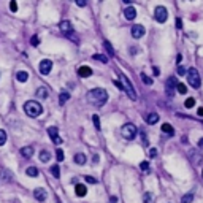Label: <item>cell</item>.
Here are the masks:
<instances>
[{
	"mask_svg": "<svg viewBox=\"0 0 203 203\" xmlns=\"http://www.w3.org/2000/svg\"><path fill=\"white\" fill-rule=\"evenodd\" d=\"M157 121H159V114H156V113H151V114H148V116H146V122H148V124H151V126L156 124Z\"/></svg>",
	"mask_w": 203,
	"mask_h": 203,
	"instance_id": "18",
	"label": "cell"
},
{
	"mask_svg": "<svg viewBox=\"0 0 203 203\" xmlns=\"http://www.w3.org/2000/svg\"><path fill=\"white\" fill-rule=\"evenodd\" d=\"M84 181H86V183H89V184H97V183H99V181H97V178L89 176V174H87V176H84Z\"/></svg>",
	"mask_w": 203,
	"mask_h": 203,
	"instance_id": "36",
	"label": "cell"
},
{
	"mask_svg": "<svg viewBox=\"0 0 203 203\" xmlns=\"http://www.w3.org/2000/svg\"><path fill=\"white\" fill-rule=\"evenodd\" d=\"M157 156V149H156V148H151V149H149V157H156Z\"/></svg>",
	"mask_w": 203,
	"mask_h": 203,
	"instance_id": "42",
	"label": "cell"
},
{
	"mask_svg": "<svg viewBox=\"0 0 203 203\" xmlns=\"http://www.w3.org/2000/svg\"><path fill=\"white\" fill-rule=\"evenodd\" d=\"M176 90H178L179 94H183V95H184V94L187 92V86H186L184 83H178V86H176Z\"/></svg>",
	"mask_w": 203,
	"mask_h": 203,
	"instance_id": "29",
	"label": "cell"
},
{
	"mask_svg": "<svg viewBox=\"0 0 203 203\" xmlns=\"http://www.w3.org/2000/svg\"><path fill=\"white\" fill-rule=\"evenodd\" d=\"M121 135H122V138H126V140H133L135 135H137V126L124 124L121 127Z\"/></svg>",
	"mask_w": 203,
	"mask_h": 203,
	"instance_id": "5",
	"label": "cell"
},
{
	"mask_svg": "<svg viewBox=\"0 0 203 203\" xmlns=\"http://www.w3.org/2000/svg\"><path fill=\"white\" fill-rule=\"evenodd\" d=\"M24 111H25L27 116H30V117H38L40 114L43 113V106L40 105L38 102H35V100H29V102L24 103Z\"/></svg>",
	"mask_w": 203,
	"mask_h": 203,
	"instance_id": "2",
	"label": "cell"
},
{
	"mask_svg": "<svg viewBox=\"0 0 203 203\" xmlns=\"http://www.w3.org/2000/svg\"><path fill=\"white\" fill-rule=\"evenodd\" d=\"M30 45H32V46H38V45H40V38H38L37 35H33V37L30 38Z\"/></svg>",
	"mask_w": 203,
	"mask_h": 203,
	"instance_id": "38",
	"label": "cell"
},
{
	"mask_svg": "<svg viewBox=\"0 0 203 203\" xmlns=\"http://www.w3.org/2000/svg\"><path fill=\"white\" fill-rule=\"evenodd\" d=\"M197 113H198V116H203V108H198Z\"/></svg>",
	"mask_w": 203,
	"mask_h": 203,
	"instance_id": "50",
	"label": "cell"
},
{
	"mask_svg": "<svg viewBox=\"0 0 203 203\" xmlns=\"http://www.w3.org/2000/svg\"><path fill=\"white\" fill-rule=\"evenodd\" d=\"M189 157H191V162H192V164L194 165H198L200 164V162H201V154H198V152H195V151H191V152H189Z\"/></svg>",
	"mask_w": 203,
	"mask_h": 203,
	"instance_id": "16",
	"label": "cell"
},
{
	"mask_svg": "<svg viewBox=\"0 0 203 203\" xmlns=\"http://www.w3.org/2000/svg\"><path fill=\"white\" fill-rule=\"evenodd\" d=\"M119 78H121V84H122V90H126V92H127V95H129V99L135 102V100H137V94H135L133 86L130 84V81L127 79L126 75H121Z\"/></svg>",
	"mask_w": 203,
	"mask_h": 203,
	"instance_id": "4",
	"label": "cell"
},
{
	"mask_svg": "<svg viewBox=\"0 0 203 203\" xmlns=\"http://www.w3.org/2000/svg\"><path fill=\"white\" fill-rule=\"evenodd\" d=\"M68 100H70V92H62L59 95V103L60 105H65Z\"/></svg>",
	"mask_w": 203,
	"mask_h": 203,
	"instance_id": "19",
	"label": "cell"
},
{
	"mask_svg": "<svg viewBox=\"0 0 203 203\" xmlns=\"http://www.w3.org/2000/svg\"><path fill=\"white\" fill-rule=\"evenodd\" d=\"M143 200H144V203H151L152 201V194H146L143 197Z\"/></svg>",
	"mask_w": 203,
	"mask_h": 203,
	"instance_id": "39",
	"label": "cell"
},
{
	"mask_svg": "<svg viewBox=\"0 0 203 203\" xmlns=\"http://www.w3.org/2000/svg\"><path fill=\"white\" fill-rule=\"evenodd\" d=\"M92 59H94V60H99V62H102V64H108V57L103 56V54H92Z\"/></svg>",
	"mask_w": 203,
	"mask_h": 203,
	"instance_id": "21",
	"label": "cell"
},
{
	"mask_svg": "<svg viewBox=\"0 0 203 203\" xmlns=\"http://www.w3.org/2000/svg\"><path fill=\"white\" fill-rule=\"evenodd\" d=\"M51 173H52L54 178H59V176H60V168H59V165H52V167H51Z\"/></svg>",
	"mask_w": 203,
	"mask_h": 203,
	"instance_id": "27",
	"label": "cell"
},
{
	"mask_svg": "<svg viewBox=\"0 0 203 203\" xmlns=\"http://www.w3.org/2000/svg\"><path fill=\"white\" fill-rule=\"evenodd\" d=\"M62 141H64V140H62L60 137H56V138L52 140V143H54V144H62Z\"/></svg>",
	"mask_w": 203,
	"mask_h": 203,
	"instance_id": "44",
	"label": "cell"
},
{
	"mask_svg": "<svg viewBox=\"0 0 203 203\" xmlns=\"http://www.w3.org/2000/svg\"><path fill=\"white\" fill-rule=\"evenodd\" d=\"M144 33H146V29H144L141 24H137V25L132 27V37H133V38H141Z\"/></svg>",
	"mask_w": 203,
	"mask_h": 203,
	"instance_id": "9",
	"label": "cell"
},
{
	"mask_svg": "<svg viewBox=\"0 0 203 203\" xmlns=\"http://www.w3.org/2000/svg\"><path fill=\"white\" fill-rule=\"evenodd\" d=\"M48 133H49V137H51V138L54 140L56 137H59V129L52 126V127H49V129H48Z\"/></svg>",
	"mask_w": 203,
	"mask_h": 203,
	"instance_id": "25",
	"label": "cell"
},
{
	"mask_svg": "<svg viewBox=\"0 0 203 203\" xmlns=\"http://www.w3.org/2000/svg\"><path fill=\"white\" fill-rule=\"evenodd\" d=\"M16 79L21 81V83H25V81L29 79V73H27V72H18L16 73Z\"/></svg>",
	"mask_w": 203,
	"mask_h": 203,
	"instance_id": "20",
	"label": "cell"
},
{
	"mask_svg": "<svg viewBox=\"0 0 203 203\" xmlns=\"http://www.w3.org/2000/svg\"><path fill=\"white\" fill-rule=\"evenodd\" d=\"M99 160H100V157H99L97 154H94V156H92V162H94V164H97Z\"/></svg>",
	"mask_w": 203,
	"mask_h": 203,
	"instance_id": "45",
	"label": "cell"
},
{
	"mask_svg": "<svg viewBox=\"0 0 203 203\" xmlns=\"http://www.w3.org/2000/svg\"><path fill=\"white\" fill-rule=\"evenodd\" d=\"M186 73H187V70L184 68L183 65H179V67H178V75H181V76H183V75H186Z\"/></svg>",
	"mask_w": 203,
	"mask_h": 203,
	"instance_id": "41",
	"label": "cell"
},
{
	"mask_svg": "<svg viewBox=\"0 0 203 203\" xmlns=\"http://www.w3.org/2000/svg\"><path fill=\"white\" fill-rule=\"evenodd\" d=\"M49 159H51V152L49 151L43 149L42 152H40V160H42V162H49Z\"/></svg>",
	"mask_w": 203,
	"mask_h": 203,
	"instance_id": "22",
	"label": "cell"
},
{
	"mask_svg": "<svg viewBox=\"0 0 203 203\" xmlns=\"http://www.w3.org/2000/svg\"><path fill=\"white\" fill-rule=\"evenodd\" d=\"M10 10H11V11H13V13H15V11H16V10H18V3H16V2H15V0H13V2H11V3H10Z\"/></svg>",
	"mask_w": 203,
	"mask_h": 203,
	"instance_id": "40",
	"label": "cell"
},
{
	"mask_svg": "<svg viewBox=\"0 0 203 203\" xmlns=\"http://www.w3.org/2000/svg\"><path fill=\"white\" fill-rule=\"evenodd\" d=\"M73 160H75V164H78V165H84L87 159H86V156L83 152H76L75 157H73Z\"/></svg>",
	"mask_w": 203,
	"mask_h": 203,
	"instance_id": "17",
	"label": "cell"
},
{
	"mask_svg": "<svg viewBox=\"0 0 203 203\" xmlns=\"http://www.w3.org/2000/svg\"><path fill=\"white\" fill-rule=\"evenodd\" d=\"M162 132L164 133H168V135H173L174 133V130H173V127L168 124V122H165V124H162Z\"/></svg>",
	"mask_w": 203,
	"mask_h": 203,
	"instance_id": "24",
	"label": "cell"
},
{
	"mask_svg": "<svg viewBox=\"0 0 203 203\" xmlns=\"http://www.w3.org/2000/svg\"><path fill=\"white\" fill-rule=\"evenodd\" d=\"M140 168H141L143 171H146V173H149V170H151V168H149V162H146V160H143V162H141V164H140Z\"/></svg>",
	"mask_w": 203,
	"mask_h": 203,
	"instance_id": "34",
	"label": "cell"
},
{
	"mask_svg": "<svg viewBox=\"0 0 203 203\" xmlns=\"http://www.w3.org/2000/svg\"><path fill=\"white\" fill-rule=\"evenodd\" d=\"M154 16H156V21H157V22L164 24V22L167 21V18H168V11H167L165 7L159 5V7H156V10H154Z\"/></svg>",
	"mask_w": 203,
	"mask_h": 203,
	"instance_id": "6",
	"label": "cell"
},
{
	"mask_svg": "<svg viewBox=\"0 0 203 203\" xmlns=\"http://www.w3.org/2000/svg\"><path fill=\"white\" fill-rule=\"evenodd\" d=\"M176 27H178V29H183V21H181L179 18L176 19Z\"/></svg>",
	"mask_w": 203,
	"mask_h": 203,
	"instance_id": "46",
	"label": "cell"
},
{
	"mask_svg": "<svg viewBox=\"0 0 203 203\" xmlns=\"http://www.w3.org/2000/svg\"><path fill=\"white\" fill-rule=\"evenodd\" d=\"M87 100L92 103V105H97V106H102L105 105V102L108 100V92L102 87H95V89H90L87 92Z\"/></svg>",
	"mask_w": 203,
	"mask_h": 203,
	"instance_id": "1",
	"label": "cell"
},
{
	"mask_svg": "<svg viewBox=\"0 0 203 203\" xmlns=\"http://www.w3.org/2000/svg\"><path fill=\"white\" fill-rule=\"evenodd\" d=\"M37 95H38L40 99H46V97H48L46 87H38V89H37Z\"/></svg>",
	"mask_w": 203,
	"mask_h": 203,
	"instance_id": "26",
	"label": "cell"
},
{
	"mask_svg": "<svg viewBox=\"0 0 203 203\" xmlns=\"http://www.w3.org/2000/svg\"><path fill=\"white\" fill-rule=\"evenodd\" d=\"M21 156L22 157H25V159H30L32 156H33V148L32 146H24V148H21Z\"/></svg>",
	"mask_w": 203,
	"mask_h": 203,
	"instance_id": "14",
	"label": "cell"
},
{
	"mask_svg": "<svg viewBox=\"0 0 203 203\" xmlns=\"http://www.w3.org/2000/svg\"><path fill=\"white\" fill-rule=\"evenodd\" d=\"M7 143V132L0 129V146H3Z\"/></svg>",
	"mask_w": 203,
	"mask_h": 203,
	"instance_id": "32",
	"label": "cell"
},
{
	"mask_svg": "<svg viewBox=\"0 0 203 203\" xmlns=\"http://www.w3.org/2000/svg\"><path fill=\"white\" fill-rule=\"evenodd\" d=\"M78 75L81 78H89V76H92V68H90V67L83 65V67H79V68H78Z\"/></svg>",
	"mask_w": 203,
	"mask_h": 203,
	"instance_id": "12",
	"label": "cell"
},
{
	"mask_svg": "<svg viewBox=\"0 0 203 203\" xmlns=\"http://www.w3.org/2000/svg\"><path fill=\"white\" fill-rule=\"evenodd\" d=\"M25 173H27V176L37 178V176H38V168H35V167H29V168L25 170Z\"/></svg>",
	"mask_w": 203,
	"mask_h": 203,
	"instance_id": "23",
	"label": "cell"
},
{
	"mask_svg": "<svg viewBox=\"0 0 203 203\" xmlns=\"http://www.w3.org/2000/svg\"><path fill=\"white\" fill-rule=\"evenodd\" d=\"M92 122H94V126H95V129H97V130H100V129H102V127H100V117H99L97 114H94V116H92Z\"/></svg>",
	"mask_w": 203,
	"mask_h": 203,
	"instance_id": "31",
	"label": "cell"
},
{
	"mask_svg": "<svg viewBox=\"0 0 203 203\" xmlns=\"http://www.w3.org/2000/svg\"><path fill=\"white\" fill-rule=\"evenodd\" d=\"M76 5H78V7H86L87 2H86V0H76Z\"/></svg>",
	"mask_w": 203,
	"mask_h": 203,
	"instance_id": "43",
	"label": "cell"
},
{
	"mask_svg": "<svg viewBox=\"0 0 203 203\" xmlns=\"http://www.w3.org/2000/svg\"><path fill=\"white\" fill-rule=\"evenodd\" d=\"M176 86H178V79H176V76H171V78L167 79L165 87H167V94H168V95H173V94H174V89H176Z\"/></svg>",
	"mask_w": 203,
	"mask_h": 203,
	"instance_id": "7",
	"label": "cell"
},
{
	"mask_svg": "<svg viewBox=\"0 0 203 203\" xmlns=\"http://www.w3.org/2000/svg\"><path fill=\"white\" fill-rule=\"evenodd\" d=\"M33 197H35L38 201H45L46 197H48V194H46V191H45L43 187H37L35 191H33Z\"/></svg>",
	"mask_w": 203,
	"mask_h": 203,
	"instance_id": "11",
	"label": "cell"
},
{
	"mask_svg": "<svg viewBox=\"0 0 203 203\" xmlns=\"http://www.w3.org/2000/svg\"><path fill=\"white\" fill-rule=\"evenodd\" d=\"M110 203H117V197H114V195H113V197L110 198Z\"/></svg>",
	"mask_w": 203,
	"mask_h": 203,
	"instance_id": "48",
	"label": "cell"
},
{
	"mask_svg": "<svg viewBox=\"0 0 203 203\" xmlns=\"http://www.w3.org/2000/svg\"><path fill=\"white\" fill-rule=\"evenodd\" d=\"M198 148H203V138L198 140Z\"/></svg>",
	"mask_w": 203,
	"mask_h": 203,
	"instance_id": "49",
	"label": "cell"
},
{
	"mask_svg": "<svg viewBox=\"0 0 203 203\" xmlns=\"http://www.w3.org/2000/svg\"><path fill=\"white\" fill-rule=\"evenodd\" d=\"M103 46H105V49L108 51V54H110V57H113V56H114V51H113V46H111L110 43H108V42H105V43H103Z\"/></svg>",
	"mask_w": 203,
	"mask_h": 203,
	"instance_id": "33",
	"label": "cell"
},
{
	"mask_svg": "<svg viewBox=\"0 0 203 203\" xmlns=\"http://www.w3.org/2000/svg\"><path fill=\"white\" fill-rule=\"evenodd\" d=\"M141 81H143L144 84H148V86H151V84H152V79L148 76L146 73H141Z\"/></svg>",
	"mask_w": 203,
	"mask_h": 203,
	"instance_id": "30",
	"label": "cell"
},
{
	"mask_svg": "<svg viewBox=\"0 0 203 203\" xmlns=\"http://www.w3.org/2000/svg\"><path fill=\"white\" fill-rule=\"evenodd\" d=\"M201 176H203V171H201Z\"/></svg>",
	"mask_w": 203,
	"mask_h": 203,
	"instance_id": "51",
	"label": "cell"
},
{
	"mask_svg": "<svg viewBox=\"0 0 203 203\" xmlns=\"http://www.w3.org/2000/svg\"><path fill=\"white\" fill-rule=\"evenodd\" d=\"M194 201V194H186L181 198V203H192Z\"/></svg>",
	"mask_w": 203,
	"mask_h": 203,
	"instance_id": "28",
	"label": "cell"
},
{
	"mask_svg": "<svg viewBox=\"0 0 203 203\" xmlns=\"http://www.w3.org/2000/svg\"><path fill=\"white\" fill-rule=\"evenodd\" d=\"M186 75H187V81H189V84H191L194 89H198V87L201 86V78H200V75H198L197 68H189Z\"/></svg>",
	"mask_w": 203,
	"mask_h": 203,
	"instance_id": "3",
	"label": "cell"
},
{
	"mask_svg": "<svg viewBox=\"0 0 203 203\" xmlns=\"http://www.w3.org/2000/svg\"><path fill=\"white\" fill-rule=\"evenodd\" d=\"M52 68V62L49 59H43L42 62H40V73L42 75H48Z\"/></svg>",
	"mask_w": 203,
	"mask_h": 203,
	"instance_id": "8",
	"label": "cell"
},
{
	"mask_svg": "<svg viewBox=\"0 0 203 203\" xmlns=\"http://www.w3.org/2000/svg\"><path fill=\"white\" fill-rule=\"evenodd\" d=\"M56 159H57V162H62V160L65 159V156H64V151H62V149H57V151H56Z\"/></svg>",
	"mask_w": 203,
	"mask_h": 203,
	"instance_id": "37",
	"label": "cell"
},
{
	"mask_svg": "<svg viewBox=\"0 0 203 203\" xmlns=\"http://www.w3.org/2000/svg\"><path fill=\"white\" fill-rule=\"evenodd\" d=\"M152 72H154V75H156V76H159V75H160V70L157 68V67H154V68H152Z\"/></svg>",
	"mask_w": 203,
	"mask_h": 203,
	"instance_id": "47",
	"label": "cell"
},
{
	"mask_svg": "<svg viewBox=\"0 0 203 203\" xmlns=\"http://www.w3.org/2000/svg\"><path fill=\"white\" fill-rule=\"evenodd\" d=\"M124 16H126V19H129V21H132V19L137 18V10H135V7H127V8L124 10Z\"/></svg>",
	"mask_w": 203,
	"mask_h": 203,
	"instance_id": "13",
	"label": "cell"
},
{
	"mask_svg": "<svg viewBox=\"0 0 203 203\" xmlns=\"http://www.w3.org/2000/svg\"><path fill=\"white\" fill-rule=\"evenodd\" d=\"M186 108H194V105H195V99H192V97H189L187 100H186Z\"/></svg>",
	"mask_w": 203,
	"mask_h": 203,
	"instance_id": "35",
	"label": "cell"
},
{
	"mask_svg": "<svg viewBox=\"0 0 203 203\" xmlns=\"http://www.w3.org/2000/svg\"><path fill=\"white\" fill-rule=\"evenodd\" d=\"M59 29H60V32H62L64 35H68V37H70V33L73 32V27H72L70 21H62V22L59 24Z\"/></svg>",
	"mask_w": 203,
	"mask_h": 203,
	"instance_id": "10",
	"label": "cell"
},
{
	"mask_svg": "<svg viewBox=\"0 0 203 203\" xmlns=\"http://www.w3.org/2000/svg\"><path fill=\"white\" fill-rule=\"evenodd\" d=\"M75 192H76L78 197H86V194H87V187H86L84 184H76V186H75Z\"/></svg>",
	"mask_w": 203,
	"mask_h": 203,
	"instance_id": "15",
	"label": "cell"
}]
</instances>
